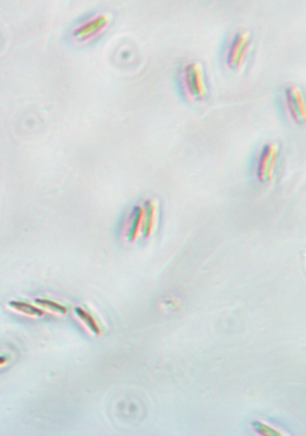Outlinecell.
Wrapping results in <instances>:
<instances>
[{
    "mask_svg": "<svg viewBox=\"0 0 306 436\" xmlns=\"http://www.w3.org/2000/svg\"><path fill=\"white\" fill-rule=\"evenodd\" d=\"M180 87L190 101H202L207 92L205 71L197 61L187 62L180 72Z\"/></svg>",
    "mask_w": 306,
    "mask_h": 436,
    "instance_id": "1",
    "label": "cell"
},
{
    "mask_svg": "<svg viewBox=\"0 0 306 436\" xmlns=\"http://www.w3.org/2000/svg\"><path fill=\"white\" fill-rule=\"evenodd\" d=\"M111 23V15L109 13H97L89 16L72 29L71 38L77 44H88L103 35Z\"/></svg>",
    "mask_w": 306,
    "mask_h": 436,
    "instance_id": "2",
    "label": "cell"
},
{
    "mask_svg": "<svg viewBox=\"0 0 306 436\" xmlns=\"http://www.w3.org/2000/svg\"><path fill=\"white\" fill-rule=\"evenodd\" d=\"M252 47V36L246 30L237 32L230 40L226 55L227 67L239 71L245 64Z\"/></svg>",
    "mask_w": 306,
    "mask_h": 436,
    "instance_id": "3",
    "label": "cell"
},
{
    "mask_svg": "<svg viewBox=\"0 0 306 436\" xmlns=\"http://www.w3.org/2000/svg\"><path fill=\"white\" fill-rule=\"evenodd\" d=\"M279 147L276 143H269L262 148L257 164V179L261 183H268L275 174L278 164Z\"/></svg>",
    "mask_w": 306,
    "mask_h": 436,
    "instance_id": "4",
    "label": "cell"
},
{
    "mask_svg": "<svg viewBox=\"0 0 306 436\" xmlns=\"http://www.w3.org/2000/svg\"><path fill=\"white\" fill-rule=\"evenodd\" d=\"M284 102L286 112L295 124H305L306 121L305 102L300 88L291 85L285 90Z\"/></svg>",
    "mask_w": 306,
    "mask_h": 436,
    "instance_id": "5",
    "label": "cell"
},
{
    "mask_svg": "<svg viewBox=\"0 0 306 436\" xmlns=\"http://www.w3.org/2000/svg\"><path fill=\"white\" fill-rule=\"evenodd\" d=\"M142 228L141 236L148 238L156 230L159 217V205L154 200H147L142 204Z\"/></svg>",
    "mask_w": 306,
    "mask_h": 436,
    "instance_id": "6",
    "label": "cell"
},
{
    "mask_svg": "<svg viewBox=\"0 0 306 436\" xmlns=\"http://www.w3.org/2000/svg\"><path fill=\"white\" fill-rule=\"evenodd\" d=\"M142 205H137L128 213L124 226V236L128 242H134L141 236Z\"/></svg>",
    "mask_w": 306,
    "mask_h": 436,
    "instance_id": "7",
    "label": "cell"
},
{
    "mask_svg": "<svg viewBox=\"0 0 306 436\" xmlns=\"http://www.w3.org/2000/svg\"><path fill=\"white\" fill-rule=\"evenodd\" d=\"M8 306L12 310L27 316L42 317L44 315V310L39 307L29 303L23 302V301H10Z\"/></svg>",
    "mask_w": 306,
    "mask_h": 436,
    "instance_id": "8",
    "label": "cell"
},
{
    "mask_svg": "<svg viewBox=\"0 0 306 436\" xmlns=\"http://www.w3.org/2000/svg\"><path fill=\"white\" fill-rule=\"evenodd\" d=\"M75 313L77 315L78 318L83 325L87 327V329L90 330L92 333H94L95 335L101 334V328L99 326L97 320L94 319V317L89 313L81 307H77L75 308Z\"/></svg>",
    "mask_w": 306,
    "mask_h": 436,
    "instance_id": "9",
    "label": "cell"
},
{
    "mask_svg": "<svg viewBox=\"0 0 306 436\" xmlns=\"http://www.w3.org/2000/svg\"><path fill=\"white\" fill-rule=\"evenodd\" d=\"M35 303H37L41 308L56 313V315H66V313H68L67 307L61 305V303L55 302L54 300L37 298L35 299Z\"/></svg>",
    "mask_w": 306,
    "mask_h": 436,
    "instance_id": "10",
    "label": "cell"
},
{
    "mask_svg": "<svg viewBox=\"0 0 306 436\" xmlns=\"http://www.w3.org/2000/svg\"><path fill=\"white\" fill-rule=\"evenodd\" d=\"M256 428H257V430H258V432H262V434L263 435H281V434H279V432H276L275 429H272L271 427H269V425L262 424V423H256Z\"/></svg>",
    "mask_w": 306,
    "mask_h": 436,
    "instance_id": "11",
    "label": "cell"
},
{
    "mask_svg": "<svg viewBox=\"0 0 306 436\" xmlns=\"http://www.w3.org/2000/svg\"><path fill=\"white\" fill-rule=\"evenodd\" d=\"M6 361H8V359L6 356H0V366L4 365Z\"/></svg>",
    "mask_w": 306,
    "mask_h": 436,
    "instance_id": "12",
    "label": "cell"
}]
</instances>
